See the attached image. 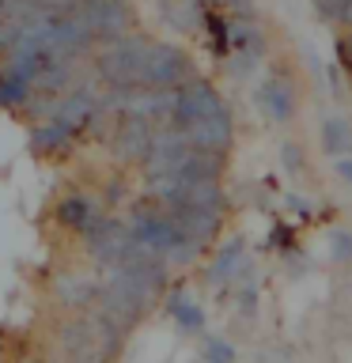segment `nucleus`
Segmentation results:
<instances>
[{
    "label": "nucleus",
    "mask_w": 352,
    "mask_h": 363,
    "mask_svg": "<svg viewBox=\"0 0 352 363\" xmlns=\"http://www.w3.org/2000/svg\"><path fill=\"white\" fill-rule=\"evenodd\" d=\"M341 8H345V0H314V11L326 23H341Z\"/></svg>",
    "instance_id": "23"
},
{
    "label": "nucleus",
    "mask_w": 352,
    "mask_h": 363,
    "mask_svg": "<svg viewBox=\"0 0 352 363\" xmlns=\"http://www.w3.org/2000/svg\"><path fill=\"white\" fill-rule=\"evenodd\" d=\"M326 76H329V87H334V95H345V76H341V65H329Z\"/></svg>",
    "instance_id": "29"
},
{
    "label": "nucleus",
    "mask_w": 352,
    "mask_h": 363,
    "mask_svg": "<svg viewBox=\"0 0 352 363\" xmlns=\"http://www.w3.org/2000/svg\"><path fill=\"white\" fill-rule=\"evenodd\" d=\"M334 170H337V178H345V186H352V159L337 155V159H334Z\"/></svg>",
    "instance_id": "30"
},
{
    "label": "nucleus",
    "mask_w": 352,
    "mask_h": 363,
    "mask_svg": "<svg viewBox=\"0 0 352 363\" xmlns=\"http://www.w3.org/2000/svg\"><path fill=\"white\" fill-rule=\"evenodd\" d=\"M167 212L175 216V223L193 238V242H209V238L220 231V220H224V208H212V204H193V201L167 204Z\"/></svg>",
    "instance_id": "10"
},
{
    "label": "nucleus",
    "mask_w": 352,
    "mask_h": 363,
    "mask_svg": "<svg viewBox=\"0 0 352 363\" xmlns=\"http://www.w3.org/2000/svg\"><path fill=\"white\" fill-rule=\"evenodd\" d=\"M167 311H170V318L178 322L182 333H204V311L189 299V295H182V291H178V295H170Z\"/></svg>",
    "instance_id": "16"
},
{
    "label": "nucleus",
    "mask_w": 352,
    "mask_h": 363,
    "mask_svg": "<svg viewBox=\"0 0 352 363\" xmlns=\"http://www.w3.org/2000/svg\"><path fill=\"white\" fill-rule=\"evenodd\" d=\"M224 99L220 91H216L209 79L201 76H189L186 84L175 87V110H170V125H178V129H189L197 118H204V113L220 110Z\"/></svg>",
    "instance_id": "7"
},
{
    "label": "nucleus",
    "mask_w": 352,
    "mask_h": 363,
    "mask_svg": "<svg viewBox=\"0 0 352 363\" xmlns=\"http://www.w3.org/2000/svg\"><path fill=\"white\" fill-rule=\"evenodd\" d=\"M193 76L189 68V57L186 50L170 42H152V50L144 57V72H141V87H152V91H170L178 84H186Z\"/></svg>",
    "instance_id": "5"
},
{
    "label": "nucleus",
    "mask_w": 352,
    "mask_h": 363,
    "mask_svg": "<svg viewBox=\"0 0 352 363\" xmlns=\"http://www.w3.org/2000/svg\"><path fill=\"white\" fill-rule=\"evenodd\" d=\"M216 4H227L235 11V16H243V19H254V4L250 0H216Z\"/></svg>",
    "instance_id": "27"
},
{
    "label": "nucleus",
    "mask_w": 352,
    "mask_h": 363,
    "mask_svg": "<svg viewBox=\"0 0 352 363\" xmlns=\"http://www.w3.org/2000/svg\"><path fill=\"white\" fill-rule=\"evenodd\" d=\"M288 204H292V208H295V212L303 216V220H307V216H311V201H299V197H292Z\"/></svg>",
    "instance_id": "31"
},
{
    "label": "nucleus",
    "mask_w": 352,
    "mask_h": 363,
    "mask_svg": "<svg viewBox=\"0 0 352 363\" xmlns=\"http://www.w3.org/2000/svg\"><path fill=\"white\" fill-rule=\"evenodd\" d=\"M329 254H334V261H341V265H348L352 261V231H334L329 235Z\"/></svg>",
    "instance_id": "22"
},
{
    "label": "nucleus",
    "mask_w": 352,
    "mask_h": 363,
    "mask_svg": "<svg viewBox=\"0 0 352 363\" xmlns=\"http://www.w3.org/2000/svg\"><path fill=\"white\" fill-rule=\"evenodd\" d=\"M204 359L209 363H235V345L224 337H209V345H204Z\"/></svg>",
    "instance_id": "21"
},
{
    "label": "nucleus",
    "mask_w": 352,
    "mask_h": 363,
    "mask_svg": "<svg viewBox=\"0 0 352 363\" xmlns=\"http://www.w3.org/2000/svg\"><path fill=\"white\" fill-rule=\"evenodd\" d=\"M280 159H284V167H288L292 174H299V170H303V159H299V147H295V144H284Z\"/></svg>",
    "instance_id": "25"
},
{
    "label": "nucleus",
    "mask_w": 352,
    "mask_h": 363,
    "mask_svg": "<svg viewBox=\"0 0 352 363\" xmlns=\"http://www.w3.org/2000/svg\"><path fill=\"white\" fill-rule=\"evenodd\" d=\"M322 152H326L329 159L352 152V129H348L345 118H337V113L322 121Z\"/></svg>",
    "instance_id": "18"
},
{
    "label": "nucleus",
    "mask_w": 352,
    "mask_h": 363,
    "mask_svg": "<svg viewBox=\"0 0 352 363\" xmlns=\"http://www.w3.org/2000/svg\"><path fill=\"white\" fill-rule=\"evenodd\" d=\"M243 265H246V242H243V238H231V242H224L212 254V265H209V272H204V280L216 284V288H224L227 280L238 277V269H243Z\"/></svg>",
    "instance_id": "11"
},
{
    "label": "nucleus",
    "mask_w": 352,
    "mask_h": 363,
    "mask_svg": "<svg viewBox=\"0 0 352 363\" xmlns=\"http://www.w3.org/2000/svg\"><path fill=\"white\" fill-rule=\"evenodd\" d=\"M84 238H87V254L95 257L102 269L121 265L125 257H133L136 250H141V242L129 235V227L121 220H114V216H99V223L91 227V231H84Z\"/></svg>",
    "instance_id": "4"
},
{
    "label": "nucleus",
    "mask_w": 352,
    "mask_h": 363,
    "mask_svg": "<svg viewBox=\"0 0 352 363\" xmlns=\"http://www.w3.org/2000/svg\"><path fill=\"white\" fill-rule=\"evenodd\" d=\"M0 363H4V352H0Z\"/></svg>",
    "instance_id": "32"
},
{
    "label": "nucleus",
    "mask_w": 352,
    "mask_h": 363,
    "mask_svg": "<svg viewBox=\"0 0 352 363\" xmlns=\"http://www.w3.org/2000/svg\"><path fill=\"white\" fill-rule=\"evenodd\" d=\"M125 227H129V235L141 242V250H148V254H155V257H167V261H170L175 250H182L189 242V235L175 223V216L155 201L152 204H136V208L129 212V220H125Z\"/></svg>",
    "instance_id": "2"
},
{
    "label": "nucleus",
    "mask_w": 352,
    "mask_h": 363,
    "mask_svg": "<svg viewBox=\"0 0 352 363\" xmlns=\"http://www.w3.org/2000/svg\"><path fill=\"white\" fill-rule=\"evenodd\" d=\"M61 299L68 306H76V311H91L95 306V295H99V284H91V280H76V277H61Z\"/></svg>",
    "instance_id": "19"
},
{
    "label": "nucleus",
    "mask_w": 352,
    "mask_h": 363,
    "mask_svg": "<svg viewBox=\"0 0 352 363\" xmlns=\"http://www.w3.org/2000/svg\"><path fill=\"white\" fill-rule=\"evenodd\" d=\"M31 95H34V87L27 84V79L0 72V106H4V110H23Z\"/></svg>",
    "instance_id": "20"
},
{
    "label": "nucleus",
    "mask_w": 352,
    "mask_h": 363,
    "mask_svg": "<svg viewBox=\"0 0 352 363\" xmlns=\"http://www.w3.org/2000/svg\"><path fill=\"white\" fill-rule=\"evenodd\" d=\"M148 50H152V38H144V34H136V30L121 34V38H114V42H102V50L95 53V76L106 87H118V91L141 87Z\"/></svg>",
    "instance_id": "1"
},
{
    "label": "nucleus",
    "mask_w": 352,
    "mask_h": 363,
    "mask_svg": "<svg viewBox=\"0 0 352 363\" xmlns=\"http://www.w3.org/2000/svg\"><path fill=\"white\" fill-rule=\"evenodd\" d=\"M42 11H53V16H65V11L76 8V0H34Z\"/></svg>",
    "instance_id": "26"
},
{
    "label": "nucleus",
    "mask_w": 352,
    "mask_h": 363,
    "mask_svg": "<svg viewBox=\"0 0 352 363\" xmlns=\"http://www.w3.org/2000/svg\"><path fill=\"white\" fill-rule=\"evenodd\" d=\"M337 53H341V68H348V72H352V27H348V34H345V38H341Z\"/></svg>",
    "instance_id": "28"
},
{
    "label": "nucleus",
    "mask_w": 352,
    "mask_h": 363,
    "mask_svg": "<svg viewBox=\"0 0 352 363\" xmlns=\"http://www.w3.org/2000/svg\"><path fill=\"white\" fill-rule=\"evenodd\" d=\"M189 144L201 147V152H216V155H227V147L235 140V121H231V110L220 106L212 113H204L189 125Z\"/></svg>",
    "instance_id": "8"
},
{
    "label": "nucleus",
    "mask_w": 352,
    "mask_h": 363,
    "mask_svg": "<svg viewBox=\"0 0 352 363\" xmlns=\"http://www.w3.org/2000/svg\"><path fill=\"white\" fill-rule=\"evenodd\" d=\"M68 363H110V359L102 356L95 345H91V348H84V352H72V356H68Z\"/></svg>",
    "instance_id": "24"
},
{
    "label": "nucleus",
    "mask_w": 352,
    "mask_h": 363,
    "mask_svg": "<svg viewBox=\"0 0 352 363\" xmlns=\"http://www.w3.org/2000/svg\"><path fill=\"white\" fill-rule=\"evenodd\" d=\"M68 144H72V133H68L61 121L42 118L38 125H31V147L38 155H61Z\"/></svg>",
    "instance_id": "14"
},
{
    "label": "nucleus",
    "mask_w": 352,
    "mask_h": 363,
    "mask_svg": "<svg viewBox=\"0 0 352 363\" xmlns=\"http://www.w3.org/2000/svg\"><path fill=\"white\" fill-rule=\"evenodd\" d=\"M72 11L87 23L95 42H114L121 34L136 30V11L129 0H76Z\"/></svg>",
    "instance_id": "3"
},
{
    "label": "nucleus",
    "mask_w": 352,
    "mask_h": 363,
    "mask_svg": "<svg viewBox=\"0 0 352 363\" xmlns=\"http://www.w3.org/2000/svg\"><path fill=\"white\" fill-rule=\"evenodd\" d=\"M99 99H102V91L91 84V79H76V84L68 87L65 95H57L50 118H53V121H61L72 136H79V133H87L91 118H95Z\"/></svg>",
    "instance_id": "6"
},
{
    "label": "nucleus",
    "mask_w": 352,
    "mask_h": 363,
    "mask_svg": "<svg viewBox=\"0 0 352 363\" xmlns=\"http://www.w3.org/2000/svg\"><path fill=\"white\" fill-rule=\"evenodd\" d=\"M57 340H61L65 356H72V352H84V348L95 345V318H91V311H79L76 318H68V322L61 325V333H57Z\"/></svg>",
    "instance_id": "15"
},
{
    "label": "nucleus",
    "mask_w": 352,
    "mask_h": 363,
    "mask_svg": "<svg viewBox=\"0 0 352 363\" xmlns=\"http://www.w3.org/2000/svg\"><path fill=\"white\" fill-rule=\"evenodd\" d=\"M227 45H235L238 53H250V57L265 53V38H261V30H258L254 19L231 23V27H227Z\"/></svg>",
    "instance_id": "17"
},
{
    "label": "nucleus",
    "mask_w": 352,
    "mask_h": 363,
    "mask_svg": "<svg viewBox=\"0 0 352 363\" xmlns=\"http://www.w3.org/2000/svg\"><path fill=\"white\" fill-rule=\"evenodd\" d=\"M258 102H261V110H265V118L269 121H280V125L295 113V95H292V87H288V79H280V76H269L265 84H261Z\"/></svg>",
    "instance_id": "12"
},
{
    "label": "nucleus",
    "mask_w": 352,
    "mask_h": 363,
    "mask_svg": "<svg viewBox=\"0 0 352 363\" xmlns=\"http://www.w3.org/2000/svg\"><path fill=\"white\" fill-rule=\"evenodd\" d=\"M152 125L141 121V118H133V113H121V121H118V129L110 133V147H114V155L125 159V163H144L148 159V147H152Z\"/></svg>",
    "instance_id": "9"
},
{
    "label": "nucleus",
    "mask_w": 352,
    "mask_h": 363,
    "mask_svg": "<svg viewBox=\"0 0 352 363\" xmlns=\"http://www.w3.org/2000/svg\"><path fill=\"white\" fill-rule=\"evenodd\" d=\"M57 216H61V223L68 227V231H91V227L99 223V216H102V204L99 201H91L84 197V193H72V197H65L61 201V208H57Z\"/></svg>",
    "instance_id": "13"
}]
</instances>
